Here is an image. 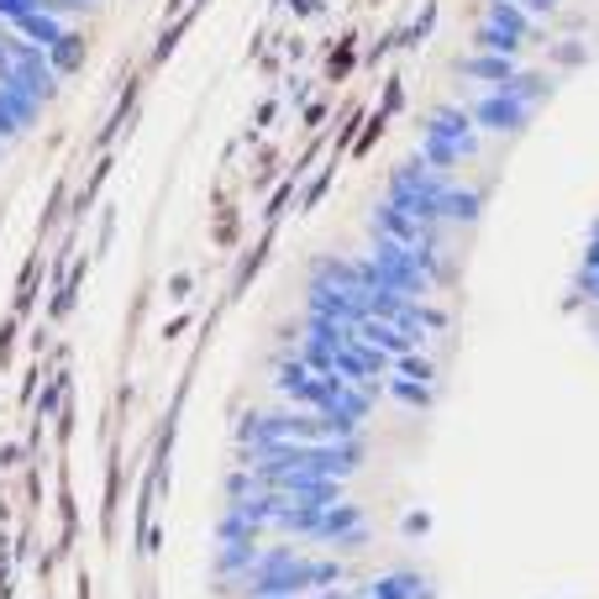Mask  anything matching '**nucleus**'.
<instances>
[{"instance_id": "1", "label": "nucleus", "mask_w": 599, "mask_h": 599, "mask_svg": "<svg viewBox=\"0 0 599 599\" xmlns=\"http://www.w3.org/2000/svg\"><path fill=\"white\" fill-rule=\"evenodd\" d=\"M448 195H452V180L448 174H437V169L416 152V158H405V163L390 174V195H384V200H390L394 210H405L411 221H420V227L437 232V227L448 221Z\"/></svg>"}, {"instance_id": "2", "label": "nucleus", "mask_w": 599, "mask_h": 599, "mask_svg": "<svg viewBox=\"0 0 599 599\" xmlns=\"http://www.w3.org/2000/svg\"><path fill=\"white\" fill-rule=\"evenodd\" d=\"M531 100L515 90H484L474 106H468V117H474V126L479 132H494V137H515V132H526L531 126Z\"/></svg>"}, {"instance_id": "3", "label": "nucleus", "mask_w": 599, "mask_h": 599, "mask_svg": "<svg viewBox=\"0 0 599 599\" xmlns=\"http://www.w3.org/2000/svg\"><path fill=\"white\" fill-rule=\"evenodd\" d=\"M269 489H279L290 505L300 510H331L347 500V484L342 479H321V474H284V479H273Z\"/></svg>"}, {"instance_id": "4", "label": "nucleus", "mask_w": 599, "mask_h": 599, "mask_svg": "<svg viewBox=\"0 0 599 599\" xmlns=\"http://www.w3.org/2000/svg\"><path fill=\"white\" fill-rule=\"evenodd\" d=\"M305 305H310V316H327V321H342V327H363V321H374L368 305H363L358 295L337 290V284H327V279H310V284H305Z\"/></svg>"}, {"instance_id": "5", "label": "nucleus", "mask_w": 599, "mask_h": 599, "mask_svg": "<svg viewBox=\"0 0 599 599\" xmlns=\"http://www.w3.org/2000/svg\"><path fill=\"white\" fill-rule=\"evenodd\" d=\"M358 526H368V521H363V510L342 500V505H331V510H310L295 541H310V547H337V541L347 537V531H358Z\"/></svg>"}, {"instance_id": "6", "label": "nucleus", "mask_w": 599, "mask_h": 599, "mask_svg": "<svg viewBox=\"0 0 599 599\" xmlns=\"http://www.w3.org/2000/svg\"><path fill=\"white\" fill-rule=\"evenodd\" d=\"M394 368L390 353H379L374 342H363V337H353L342 353H337V374L347 379V384H384V374Z\"/></svg>"}, {"instance_id": "7", "label": "nucleus", "mask_w": 599, "mask_h": 599, "mask_svg": "<svg viewBox=\"0 0 599 599\" xmlns=\"http://www.w3.org/2000/svg\"><path fill=\"white\" fill-rule=\"evenodd\" d=\"M420 132H437V137H448V143H457L463 148V158H474L479 152V126H474V117H468V106H437V111H426L420 117Z\"/></svg>"}, {"instance_id": "8", "label": "nucleus", "mask_w": 599, "mask_h": 599, "mask_svg": "<svg viewBox=\"0 0 599 599\" xmlns=\"http://www.w3.org/2000/svg\"><path fill=\"white\" fill-rule=\"evenodd\" d=\"M358 599H437V589H431V578L420 569H390L379 573L374 584H363Z\"/></svg>"}, {"instance_id": "9", "label": "nucleus", "mask_w": 599, "mask_h": 599, "mask_svg": "<svg viewBox=\"0 0 599 599\" xmlns=\"http://www.w3.org/2000/svg\"><path fill=\"white\" fill-rule=\"evenodd\" d=\"M457 74L463 80H479L484 90H510L515 80H521V59H500V53H468V59H457Z\"/></svg>"}, {"instance_id": "10", "label": "nucleus", "mask_w": 599, "mask_h": 599, "mask_svg": "<svg viewBox=\"0 0 599 599\" xmlns=\"http://www.w3.org/2000/svg\"><path fill=\"white\" fill-rule=\"evenodd\" d=\"M37 117H42V106H37L27 90L0 85V143H11V137L32 132V126H37Z\"/></svg>"}, {"instance_id": "11", "label": "nucleus", "mask_w": 599, "mask_h": 599, "mask_svg": "<svg viewBox=\"0 0 599 599\" xmlns=\"http://www.w3.org/2000/svg\"><path fill=\"white\" fill-rule=\"evenodd\" d=\"M258 563H264V541H227V547H216L221 584H247L258 573Z\"/></svg>"}, {"instance_id": "12", "label": "nucleus", "mask_w": 599, "mask_h": 599, "mask_svg": "<svg viewBox=\"0 0 599 599\" xmlns=\"http://www.w3.org/2000/svg\"><path fill=\"white\" fill-rule=\"evenodd\" d=\"M374 232H384V237H394V242H405V247H416V242L437 237L431 227L411 221V216H405V210H394L390 200H379V206H374Z\"/></svg>"}, {"instance_id": "13", "label": "nucleus", "mask_w": 599, "mask_h": 599, "mask_svg": "<svg viewBox=\"0 0 599 599\" xmlns=\"http://www.w3.org/2000/svg\"><path fill=\"white\" fill-rule=\"evenodd\" d=\"M16 37H27L32 48H42V53H53V48H59L63 37H69V22H63V16H48V11H27V16H22V22H16Z\"/></svg>"}, {"instance_id": "14", "label": "nucleus", "mask_w": 599, "mask_h": 599, "mask_svg": "<svg viewBox=\"0 0 599 599\" xmlns=\"http://www.w3.org/2000/svg\"><path fill=\"white\" fill-rule=\"evenodd\" d=\"M420 158H426L437 174H448V180L463 169V163H468V158H463V148H457V143H448V137H437V132H420Z\"/></svg>"}, {"instance_id": "15", "label": "nucleus", "mask_w": 599, "mask_h": 599, "mask_svg": "<svg viewBox=\"0 0 599 599\" xmlns=\"http://www.w3.org/2000/svg\"><path fill=\"white\" fill-rule=\"evenodd\" d=\"M484 22H494V27L515 32V37H526V42H541V37H547L541 27H531V16H526L515 0H489V16H484Z\"/></svg>"}, {"instance_id": "16", "label": "nucleus", "mask_w": 599, "mask_h": 599, "mask_svg": "<svg viewBox=\"0 0 599 599\" xmlns=\"http://www.w3.org/2000/svg\"><path fill=\"white\" fill-rule=\"evenodd\" d=\"M474 48H479V53H500V59H521V53H526V37L494 27V22H479V27H474Z\"/></svg>"}, {"instance_id": "17", "label": "nucleus", "mask_w": 599, "mask_h": 599, "mask_svg": "<svg viewBox=\"0 0 599 599\" xmlns=\"http://www.w3.org/2000/svg\"><path fill=\"white\" fill-rule=\"evenodd\" d=\"M300 337H305V342H321V347H331V353H342V347L358 337V327H342V321H327V316H305Z\"/></svg>"}, {"instance_id": "18", "label": "nucleus", "mask_w": 599, "mask_h": 599, "mask_svg": "<svg viewBox=\"0 0 599 599\" xmlns=\"http://www.w3.org/2000/svg\"><path fill=\"white\" fill-rule=\"evenodd\" d=\"M358 337L363 342H374L379 353H390V358H400V353H420V347H411V337L394 327V321H363Z\"/></svg>"}, {"instance_id": "19", "label": "nucleus", "mask_w": 599, "mask_h": 599, "mask_svg": "<svg viewBox=\"0 0 599 599\" xmlns=\"http://www.w3.org/2000/svg\"><path fill=\"white\" fill-rule=\"evenodd\" d=\"M316 279H327V284H337V290H347V295L363 300V269H358V258H321V264H316Z\"/></svg>"}, {"instance_id": "20", "label": "nucleus", "mask_w": 599, "mask_h": 599, "mask_svg": "<svg viewBox=\"0 0 599 599\" xmlns=\"http://www.w3.org/2000/svg\"><path fill=\"white\" fill-rule=\"evenodd\" d=\"M227 541H264V526L253 515H242V510H227L216 521V547H227Z\"/></svg>"}, {"instance_id": "21", "label": "nucleus", "mask_w": 599, "mask_h": 599, "mask_svg": "<svg viewBox=\"0 0 599 599\" xmlns=\"http://www.w3.org/2000/svg\"><path fill=\"white\" fill-rule=\"evenodd\" d=\"M479 190H463V184H452V195H448V227H474L479 221Z\"/></svg>"}, {"instance_id": "22", "label": "nucleus", "mask_w": 599, "mask_h": 599, "mask_svg": "<svg viewBox=\"0 0 599 599\" xmlns=\"http://www.w3.org/2000/svg\"><path fill=\"white\" fill-rule=\"evenodd\" d=\"M48 63H53V74H59V80H63V74H74V69L85 63V37H80V32H69L59 48L48 53Z\"/></svg>"}, {"instance_id": "23", "label": "nucleus", "mask_w": 599, "mask_h": 599, "mask_svg": "<svg viewBox=\"0 0 599 599\" xmlns=\"http://www.w3.org/2000/svg\"><path fill=\"white\" fill-rule=\"evenodd\" d=\"M390 374H394V379H416V384H431V379H437V363L426 358V353H400Z\"/></svg>"}, {"instance_id": "24", "label": "nucleus", "mask_w": 599, "mask_h": 599, "mask_svg": "<svg viewBox=\"0 0 599 599\" xmlns=\"http://www.w3.org/2000/svg\"><path fill=\"white\" fill-rule=\"evenodd\" d=\"M390 394L405 411H426V405H431V384H416V379H394L390 374Z\"/></svg>"}, {"instance_id": "25", "label": "nucleus", "mask_w": 599, "mask_h": 599, "mask_svg": "<svg viewBox=\"0 0 599 599\" xmlns=\"http://www.w3.org/2000/svg\"><path fill=\"white\" fill-rule=\"evenodd\" d=\"M305 379H310V368L300 363V353H295V358H279V368H273V384L290 394V400L300 394V384H305Z\"/></svg>"}, {"instance_id": "26", "label": "nucleus", "mask_w": 599, "mask_h": 599, "mask_svg": "<svg viewBox=\"0 0 599 599\" xmlns=\"http://www.w3.org/2000/svg\"><path fill=\"white\" fill-rule=\"evenodd\" d=\"M300 363H305L310 374H337V353L321 347V342H300Z\"/></svg>"}, {"instance_id": "27", "label": "nucleus", "mask_w": 599, "mask_h": 599, "mask_svg": "<svg viewBox=\"0 0 599 599\" xmlns=\"http://www.w3.org/2000/svg\"><path fill=\"white\" fill-rule=\"evenodd\" d=\"M578 295H584V300H589V305L599 310V269H584V273H578Z\"/></svg>"}, {"instance_id": "28", "label": "nucleus", "mask_w": 599, "mask_h": 599, "mask_svg": "<svg viewBox=\"0 0 599 599\" xmlns=\"http://www.w3.org/2000/svg\"><path fill=\"white\" fill-rule=\"evenodd\" d=\"M358 547H368V526H358V531H347V537L337 541L331 552H358Z\"/></svg>"}, {"instance_id": "29", "label": "nucleus", "mask_w": 599, "mask_h": 599, "mask_svg": "<svg viewBox=\"0 0 599 599\" xmlns=\"http://www.w3.org/2000/svg\"><path fill=\"white\" fill-rule=\"evenodd\" d=\"M584 269H599V227H595V237L584 242Z\"/></svg>"}, {"instance_id": "30", "label": "nucleus", "mask_w": 599, "mask_h": 599, "mask_svg": "<svg viewBox=\"0 0 599 599\" xmlns=\"http://www.w3.org/2000/svg\"><path fill=\"white\" fill-rule=\"evenodd\" d=\"M316 599H358V589H327V595H316Z\"/></svg>"}, {"instance_id": "31", "label": "nucleus", "mask_w": 599, "mask_h": 599, "mask_svg": "<svg viewBox=\"0 0 599 599\" xmlns=\"http://www.w3.org/2000/svg\"><path fill=\"white\" fill-rule=\"evenodd\" d=\"M589 327H595V337H599V310H595V321H589Z\"/></svg>"}, {"instance_id": "32", "label": "nucleus", "mask_w": 599, "mask_h": 599, "mask_svg": "<svg viewBox=\"0 0 599 599\" xmlns=\"http://www.w3.org/2000/svg\"><path fill=\"white\" fill-rule=\"evenodd\" d=\"M0 158H5V143H0Z\"/></svg>"}]
</instances>
